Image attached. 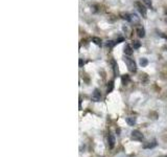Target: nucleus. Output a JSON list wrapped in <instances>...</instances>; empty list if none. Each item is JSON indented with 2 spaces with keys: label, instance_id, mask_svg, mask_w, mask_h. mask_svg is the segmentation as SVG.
Returning <instances> with one entry per match:
<instances>
[{
  "label": "nucleus",
  "instance_id": "f3484780",
  "mask_svg": "<svg viewBox=\"0 0 167 157\" xmlns=\"http://www.w3.org/2000/svg\"><path fill=\"white\" fill-rule=\"evenodd\" d=\"M140 47V42L139 41H135L134 42V48L135 49H137V48H139Z\"/></svg>",
  "mask_w": 167,
  "mask_h": 157
},
{
  "label": "nucleus",
  "instance_id": "6e6552de",
  "mask_svg": "<svg viewBox=\"0 0 167 157\" xmlns=\"http://www.w3.org/2000/svg\"><path fill=\"white\" fill-rule=\"evenodd\" d=\"M156 146H157V141H153L149 143H145V145L143 146V148H144V149H153V148H155Z\"/></svg>",
  "mask_w": 167,
  "mask_h": 157
},
{
  "label": "nucleus",
  "instance_id": "1a4fd4ad",
  "mask_svg": "<svg viewBox=\"0 0 167 157\" xmlns=\"http://www.w3.org/2000/svg\"><path fill=\"white\" fill-rule=\"evenodd\" d=\"M137 34L140 38H143L145 36V30H144V28L142 26H139V27H137Z\"/></svg>",
  "mask_w": 167,
  "mask_h": 157
},
{
  "label": "nucleus",
  "instance_id": "ddd939ff",
  "mask_svg": "<svg viewBox=\"0 0 167 157\" xmlns=\"http://www.w3.org/2000/svg\"><path fill=\"white\" fill-rule=\"evenodd\" d=\"M130 82V77L127 75H123V77H122V83H123L124 85H125V84H127V83Z\"/></svg>",
  "mask_w": 167,
  "mask_h": 157
},
{
  "label": "nucleus",
  "instance_id": "dca6fc26",
  "mask_svg": "<svg viewBox=\"0 0 167 157\" xmlns=\"http://www.w3.org/2000/svg\"><path fill=\"white\" fill-rule=\"evenodd\" d=\"M142 1L145 3L147 6H151V0H142Z\"/></svg>",
  "mask_w": 167,
  "mask_h": 157
},
{
  "label": "nucleus",
  "instance_id": "4468645a",
  "mask_svg": "<svg viewBox=\"0 0 167 157\" xmlns=\"http://www.w3.org/2000/svg\"><path fill=\"white\" fill-rule=\"evenodd\" d=\"M147 60H146L145 58H142L141 59V60H140V65H141V66L142 67H144V66H146V65H147Z\"/></svg>",
  "mask_w": 167,
  "mask_h": 157
},
{
  "label": "nucleus",
  "instance_id": "9d476101",
  "mask_svg": "<svg viewBox=\"0 0 167 157\" xmlns=\"http://www.w3.org/2000/svg\"><path fill=\"white\" fill-rule=\"evenodd\" d=\"M124 53L127 56H131L133 53V49H132V47L129 44H126L125 47H124Z\"/></svg>",
  "mask_w": 167,
  "mask_h": 157
},
{
  "label": "nucleus",
  "instance_id": "7ed1b4c3",
  "mask_svg": "<svg viewBox=\"0 0 167 157\" xmlns=\"http://www.w3.org/2000/svg\"><path fill=\"white\" fill-rule=\"evenodd\" d=\"M135 6L137 8V10L139 11L140 14L142 15L144 18H146V8H145V6L143 5L142 3H140V2H135Z\"/></svg>",
  "mask_w": 167,
  "mask_h": 157
},
{
  "label": "nucleus",
  "instance_id": "f257e3e1",
  "mask_svg": "<svg viewBox=\"0 0 167 157\" xmlns=\"http://www.w3.org/2000/svg\"><path fill=\"white\" fill-rule=\"evenodd\" d=\"M125 64L126 66H127V68H129L130 71L132 72H135L136 70H137V67H136V62H135L133 59L131 58H125Z\"/></svg>",
  "mask_w": 167,
  "mask_h": 157
},
{
  "label": "nucleus",
  "instance_id": "39448f33",
  "mask_svg": "<svg viewBox=\"0 0 167 157\" xmlns=\"http://www.w3.org/2000/svg\"><path fill=\"white\" fill-rule=\"evenodd\" d=\"M108 143H109L110 149H113L114 146H115V136L113 134H109V136H108Z\"/></svg>",
  "mask_w": 167,
  "mask_h": 157
},
{
  "label": "nucleus",
  "instance_id": "20e7f679",
  "mask_svg": "<svg viewBox=\"0 0 167 157\" xmlns=\"http://www.w3.org/2000/svg\"><path fill=\"white\" fill-rule=\"evenodd\" d=\"M92 99L94 102H99L102 99V93L98 89H94L93 93H92Z\"/></svg>",
  "mask_w": 167,
  "mask_h": 157
},
{
  "label": "nucleus",
  "instance_id": "f03ea898",
  "mask_svg": "<svg viewBox=\"0 0 167 157\" xmlns=\"http://www.w3.org/2000/svg\"><path fill=\"white\" fill-rule=\"evenodd\" d=\"M132 139L133 141H142L144 139V136L139 130H134L132 132Z\"/></svg>",
  "mask_w": 167,
  "mask_h": 157
},
{
  "label": "nucleus",
  "instance_id": "9b49d317",
  "mask_svg": "<svg viewBox=\"0 0 167 157\" xmlns=\"http://www.w3.org/2000/svg\"><path fill=\"white\" fill-rule=\"evenodd\" d=\"M113 89H114V82L111 81V82L108 83V87H107V92L110 93V92H112Z\"/></svg>",
  "mask_w": 167,
  "mask_h": 157
},
{
  "label": "nucleus",
  "instance_id": "0eeeda50",
  "mask_svg": "<svg viewBox=\"0 0 167 157\" xmlns=\"http://www.w3.org/2000/svg\"><path fill=\"white\" fill-rule=\"evenodd\" d=\"M125 121L127 123L129 126H134L136 124V121H137V119L135 117V116H129V117H126Z\"/></svg>",
  "mask_w": 167,
  "mask_h": 157
},
{
  "label": "nucleus",
  "instance_id": "f8f14e48",
  "mask_svg": "<svg viewBox=\"0 0 167 157\" xmlns=\"http://www.w3.org/2000/svg\"><path fill=\"white\" fill-rule=\"evenodd\" d=\"M112 64H113V70H114V75L117 77V75H118V65H117V63H116L114 60L112 61Z\"/></svg>",
  "mask_w": 167,
  "mask_h": 157
},
{
  "label": "nucleus",
  "instance_id": "423d86ee",
  "mask_svg": "<svg viewBox=\"0 0 167 157\" xmlns=\"http://www.w3.org/2000/svg\"><path fill=\"white\" fill-rule=\"evenodd\" d=\"M129 21L130 22H132V23H134V24H136V23H139L140 19H139V17H138L137 15L132 14V15H130Z\"/></svg>",
  "mask_w": 167,
  "mask_h": 157
},
{
  "label": "nucleus",
  "instance_id": "a211bd4d",
  "mask_svg": "<svg viewBox=\"0 0 167 157\" xmlns=\"http://www.w3.org/2000/svg\"><path fill=\"white\" fill-rule=\"evenodd\" d=\"M82 66V60H80V67Z\"/></svg>",
  "mask_w": 167,
  "mask_h": 157
},
{
  "label": "nucleus",
  "instance_id": "2eb2a0df",
  "mask_svg": "<svg viewBox=\"0 0 167 157\" xmlns=\"http://www.w3.org/2000/svg\"><path fill=\"white\" fill-rule=\"evenodd\" d=\"M92 40H93V42L95 43V44H97V45H100V44H102V40H100L99 38H97V37H94V38L92 39Z\"/></svg>",
  "mask_w": 167,
  "mask_h": 157
}]
</instances>
